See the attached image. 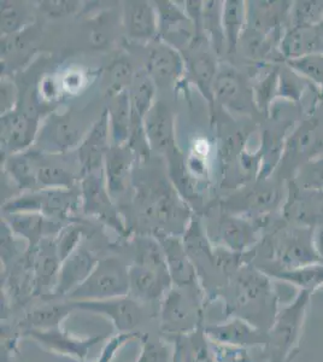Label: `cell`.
I'll return each instance as SVG.
<instances>
[{"label":"cell","instance_id":"cell-1","mask_svg":"<svg viewBox=\"0 0 323 362\" xmlns=\"http://www.w3.org/2000/svg\"><path fill=\"white\" fill-rule=\"evenodd\" d=\"M234 310L251 324L269 331L278 315V293L270 276L259 268L244 264L237 273Z\"/></svg>","mask_w":323,"mask_h":362},{"label":"cell","instance_id":"cell-2","mask_svg":"<svg viewBox=\"0 0 323 362\" xmlns=\"http://www.w3.org/2000/svg\"><path fill=\"white\" fill-rule=\"evenodd\" d=\"M312 293L299 290L295 300L278 310L268 331L269 343L264 348L268 362H292L298 355Z\"/></svg>","mask_w":323,"mask_h":362},{"label":"cell","instance_id":"cell-3","mask_svg":"<svg viewBox=\"0 0 323 362\" xmlns=\"http://www.w3.org/2000/svg\"><path fill=\"white\" fill-rule=\"evenodd\" d=\"M129 296V268L117 257L99 259L90 276L66 298L69 302Z\"/></svg>","mask_w":323,"mask_h":362},{"label":"cell","instance_id":"cell-4","mask_svg":"<svg viewBox=\"0 0 323 362\" xmlns=\"http://www.w3.org/2000/svg\"><path fill=\"white\" fill-rule=\"evenodd\" d=\"M201 298L196 286H175L165 293L160 308L162 329L186 336L201 327Z\"/></svg>","mask_w":323,"mask_h":362},{"label":"cell","instance_id":"cell-5","mask_svg":"<svg viewBox=\"0 0 323 362\" xmlns=\"http://www.w3.org/2000/svg\"><path fill=\"white\" fill-rule=\"evenodd\" d=\"M75 309L100 314L112 322L119 332L131 334L139 326L143 312L139 302L131 296L116 297L110 300L70 302Z\"/></svg>","mask_w":323,"mask_h":362},{"label":"cell","instance_id":"cell-6","mask_svg":"<svg viewBox=\"0 0 323 362\" xmlns=\"http://www.w3.org/2000/svg\"><path fill=\"white\" fill-rule=\"evenodd\" d=\"M204 332L210 341L223 346L264 349L269 343L268 331L259 329L240 317H233L225 322L208 326Z\"/></svg>","mask_w":323,"mask_h":362},{"label":"cell","instance_id":"cell-7","mask_svg":"<svg viewBox=\"0 0 323 362\" xmlns=\"http://www.w3.org/2000/svg\"><path fill=\"white\" fill-rule=\"evenodd\" d=\"M275 257L281 268L276 271H295L323 264L314 244V238L307 230H292L278 239Z\"/></svg>","mask_w":323,"mask_h":362},{"label":"cell","instance_id":"cell-8","mask_svg":"<svg viewBox=\"0 0 323 362\" xmlns=\"http://www.w3.org/2000/svg\"><path fill=\"white\" fill-rule=\"evenodd\" d=\"M160 39L176 49H189L196 37V28L187 13L172 1H155Z\"/></svg>","mask_w":323,"mask_h":362},{"label":"cell","instance_id":"cell-9","mask_svg":"<svg viewBox=\"0 0 323 362\" xmlns=\"http://www.w3.org/2000/svg\"><path fill=\"white\" fill-rule=\"evenodd\" d=\"M37 143L47 151H66L78 143L81 144L87 133L78 119L70 114L54 115L46 121L39 133Z\"/></svg>","mask_w":323,"mask_h":362},{"label":"cell","instance_id":"cell-10","mask_svg":"<svg viewBox=\"0 0 323 362\" xmlns=\"http://www.w3.org/2000/svg\"><path fill=\"white\" fill-rule=\"evenodd\" d=\"M186 64L179 49L158 40L150 47L146 57V71L158 86L168 87L182 76Z\"/></svg>","mask_w":323,"mask_h":362},{"label":"cell","instance_id":"cell-11","mask_svg":"<svg viewBox=\"0 0 323 362\" xmlns=\"http://www.w3.org/2000/svg\"><path fill=\"white\" fill-rule=\"evenodd\" d=\"M37 119L28 112H13L1 115V146L5 151L23 153L37 139Z\"/></svg>","mask_w":323,"mask_h":362},{"label":"cell","instance_id":"cell-12","mask_svg":"<svg viewBox=\"0 0 323 362\" xmlns=\"http://www.w3.org/2000/svg\"><path fill=\"white\" fill-rule=\"evenodd\" d=\"M25 334L34 341H39L46 349L76 358L78 361L86 360L90 350L104 339L102 336L90 338H78L58 327L52 329H27Z\"/></svg>","mask_w":323,"mask_h":362},{"label":"cell","instance_id":"cell-13","mask_svg":"<svg viewBox=\"0 0 323 362\" xmlns=\"http://www.w3.org/2000/svg\"><path fill=\"white\" fill-rule=\"evenodd\" d=\"M99 259L86 247H80L61 261L58 272L54 297H66L90 276Z\"/></svg>","mask_w":323,"mask_h":362},{"label":"cell","instance_id":"cell-14","mask_svg":"<svg viewBox=\"0 0 323 362\" xmlns=\"http://www.w3.org/2000/svg\"><path fill=\"white\" fill-rule=\"evenodd\" d=\"M172 278L168 271L134 264L129 267V296L138 300H155L163 298L172 288Z\"/></svg>","mask_w":323,"mask_h":362},{"label":"cell","instance_id":"cell-15","mask_svg":"<svg viewBox=\"0 0 323 362\" xmlns=\"http://www.w3.org/2000/svg\"><path fill=\"white\" fill-rule=\"evenodd\" d=\"M102 168L81 174L83 210L87 214L98 215L100 218L110 221L111 225H114L119 220L111 206V197L107 191V181L104 179L105 174Z\"/></svg>","mask_w":323,"mask_h":362},{"label":"cell","instance_id":"cell-16","mask_svg":"<svg viewBox=\"0 0 323 362\" xmlns=\"http://www.w3.org/2000/svg\"><path fill=\"white\" fill-rule=\"evenodd\" d=\"M187 51L189 54L184 59L186 69L189 70L193 83H196L205 98L213 105L215 102L213 83L218 73L216 59L209 49L203 47L201 39H194Z\"/></svg>","mask_w":323,"mask_h":362},{"label":"cell","instance_id":"cell-17","mask_svg":"<svg viewBox=\"0 0 323 362\" xmlns=\"http://www.w3.org/2000/svg\"><path fill=\"white\" fill-rule=\"evenodd\" d=\"M110 124L107 110L102 112V116L90 128L85 139L78 148V157L81 162V174L104 167V156L110 148Z\"/></svg>","mask_w":323,"mask_h":362},{"label":"cell","instance_id":"cell-18","mask_svg":"<svg viewBox=\"0 0 323 362\" xmlns=\"http://www.w3.org/2000/svg\"><path fill=\"white\" fill-rule=\"evenodd\" d=\"M143 129L148 146L158 153H167L174 148V119L162 100L155 102L143 117Z\"/></svg>","mask_w":323,"mask_h":362},{"label":"cell","instance_id":"cell-19","mask_svg":"<svg viewBox=\"0 0 323 362\" xmlns=\"http://www.w3.org/2000/svg\"><path fill=\"white\" fill-rule=\"evenodd\" d=\"M123 25L131 39H153L158 34V13L153 3L143 0L126 1L123 6Z\"/></svg>","mask_w":323,"mask_h":362},{"label":"cell","instance_id":"cell-20","mask_svg":"<svg viewBox=\"0 0 323 362\" xmlns=\"http://www.w3.org/2000/svg\"><path fill=\"white\" fill-rule=\"evenodd\" d=\"M163 247L169 276L175 286H196V271L182 240L172 235L158 239Z\"/></svg>","mask_w":323,"mask_h":362},{"label":"cell","instance_id":"cell-21","mask_svg":"<svg viewBox=\"0 0 323 362\" xmlns=\"http://www.w3.org/2000/svg\"><path fill=\"white\" fill-rule=\"evenodd\" d=\"M13 233L28 240L30 247H35L44 240V237L61 230L54 220L46 218L41 213H6L4 218Z\"/></svg>","mask_w":323,"mask_h":362},{"label":"cell","instance_id":"cell-22","mask_svg":"<svg viewBox=\"0 0 323 362\" xmlns=\"http://www.w3.org/2000/svg\"><path fill=\"white\" fill-rule=\"evenodd\" d=\"M135 153L129 145L110 146L104 156V174L111 198L124 192Z\"/></svg>","mask_w":323,"mask_h":362},{"label":"cell","instance_id":"cell-23","mask_svg":"<svg viewBox=\"0 0 323 362\" xmlns=\"http://www.w3.org/2000/svg\"><path fill=\"white\" fill-rule=\"evenodd\" d=\"M111 146L128 144L131 131V105L129 90H119L112 95L109 109Z\"/></svg>","mask_w":323,"mask_h":362},{"label":"cell","instance_id":"cell-24","mask_svg":"<svg viewBox=\"0 0 323 362\" xmlns=\"http://www.w3.org/2000/svg\"><path fill=\"white\" fill-rule=\"evenodd\" d=\"M218 235L223 247L235 252L245 254L256 243V230L245 220L225 216L218 225Z\"/></svg>","mask_w":323,"mask_h":362},{"label":"cell","instance_id":"cell-25","mask_svg":"<svg viewBox=\"0 0 323 362\" xmlns=\"http://www.w3.org/2000/svg\"><path fill=\"white\" fill-rule=\"evenodd\" d=\"M34 261L37 290H51L54 293L61 261L58 256L56 240H42Z\"/></svg>","mask_w":323,"mask_h":362},{"label":"cell","instance_id":"cell-26","mask_svg":"<svg viewBox=\"0 0 323 362\" xmlns=\"http://www.w3.org/2000/svg\"><path fill=\"white\" fill-rule=\"evenodd\" d=\"M213 97L225 107L237 110L245 107V88L237 71L228 68L218 70L213 83Z\"/></svg>","mask_w":323,"mask_h":362},{"label":"cell","instance_id":"cell-27","mask_svg":"<svg viewBox=\"0 0 323 362\" xmlns=\"http://www.w3.org/2000/svg\"><path fill=\"white\" fill-rule=\"evenodd\" d=\"M39 165L37 151L27 150L8 157L5 168L22 189H30L37 182Z\"/></svg>","mask_w":323,"mask_h":362},{"label":"cell","instance_id":"cell-28","mask_svg":"<svg viewBox=\"0 0 323 362\" xmlns=\"http://www.w3.org/2000/svg\"><path fill=\"white\" fill-rule=\"evenodd\" d=\"M75 309L71 303L49 305L30 310L23 320L27 329H52L61 327V322Z\"/></svg>","mask_w":323,"mask_h":362},{"label":"cell","instance_id":"cell-29","mask_svg":"<svg viewBox=\"0 0 323 362\" xmlns=\"http://www.w3.org/2000/svg\"><path fill=\"white\" fill-rule=\"evenodd\" d=\"M319 44V32L314 25H297L287 34L283 49L287 57H300L311 54Z\"/></svg>","mask_w":323,"mask_h":362},{"label":"cell","instance_id":"cell-30","mask_svg":"<svg viewBox=\"0 0 323 362\" xmlns=\"http://www.w3.org/2000/svg\"><path fill=\"white\" fill-rule=\"evenodd\" d=\"M176 343L180 346L184 362H216L203 327L196 329L192 334L181 336L180 341Z\"/></svg>","mask_w":323,"mask_h":362},{"label":"cell","instance_id":"cell-31","mask_svg":"<svg viewBox=\"0 0 323 362\" xmlns=\"http://www.w3.org/2000/svg\"><path fill=\"white\" fill-rule=\"evenodd\" d=\"M244 23V3L237 0H228L222 5V27L229 54L237 49V40Z\"/></svg>","mask_w":323,"mask_h":362},{"label":"cell","instance_id":"cell-32","mask_svg":"<svg viewBox=\"0 0 323 362\" xmlns=\"http://www.w3.org/2000/svg\"><path fill=\"white\" fill-rule=\"evenodd\" d=\"M140 353L135 362H172L175 354V344L172 346L163 338L151 334H141Z\"/></svg>","mask_w":323,"mask_h":362},{"label":"cell","instance_id":"cell-33","mask_svg":"<svg viewBox=\"0 0 323 362\" xmlns=\"http://www.w3.org/2000/svg\"><path fill=\"white\" fill-rule=\"evenodd\" d=\"M153 97H155V83L148 75V76L141 75L136 81L133 83L129 92L131 116L143 121V117L155 103Z\"/></svg>","mask_w":323,"mask_h":362},{"label":"cell","instance_id":"cell-34","mask_svg":"<svg viewBox=\"0 0 323 362\" xmlns=\"http://www.w3.org/2000/svg\"><path fill=\"white\" fill-rule=\"evenodd\" d=\"M134 264L168 271L163 247L158 239L152 237H140L136 239V259Z\"/></svg>","mask_w":323,"mask_h":362},{"label":"cell","instance_id":"cell-35","mask_svg":"<svg viewBox=\"0 0 323 362\" xmlns=\"http://www.w3.org/2000/svg\"><path fill=\"white\" fill-rule=\"evenodd\" d=\"M1 13H0V25L1 34L4 37H11L22 32L29 23L28 11L23 5L15 1H1Z\"/></svg>","mask_w":323,"mask_h":362},{"label":"cell","instance_id":"cell-36","mask_svg":"<svg viewBox=\"0 0 323 362\" xmlns=\"http://www.w3.org/2000/svg\"><path fill=\"white\" fill-rule=\"evenodd\" d=\"M75 177L71 172L58 165H39L37 169V184L42 189H68L74 184Z\"/></svg>","mask_w":323,"mask_h":362},{"label":"cell","instance_id":"cell-37","mask_svg":"<svg viewBox=\"0 0 323 362\" xmlns=\"http://www.w3.org/2000/svg\"><path fill=\"white\" fill-rule=\"evenodd\" d=\"M184 247L189 252V255H204L208 259H213V250H211L209 244L206 242L201 227L196 223H193L186 232L184 239Z\"/></svg>","mask_w":323,"mask_h":362},{"label":"cell","instance_id":"cell-38","mask_svg":"<svg viewBox=\"0 0 323 362\" xmlns=\"http://www.w3.org/2000/svg\"><path fill=\"white\" fill-rule=\"evenodd\" d=\"M82 235H83V230L81 226L66 227L64 230H61L59 237L56 240L58 256L61 261H64L71 252H74L78 247H80Z\"/></svg>","mask_w":323,"mask_h":362},{"label":"cell","instance_id":"cell-39","mask_svg":"<svg viewBox=\"0 0 323 362\" xmlns=\"http://www.w3.org/2000/svg\"><path fill=\"white\" fill-rule=\"evenodd\" d=\"M213 358L216 362H252L249 351L245 348L223 346L210 341Z\"/></svg>","mask_w":323,"mask_h":362},{"label":"cell","instance_id":"cell-40","mask_svg":"<svg viewBox=\"0 0 323 362\" xmlns=\"http://www.w3.org/2000/svg\"><path fill=\"white\" fill-rule=\"evenodd\" d=\"M40 10L46 16L57 18V17L69 16L78 13L81 8L80 1H69V0H52V1H41Z\"/></svg>","mask_w":323,"mask_h":362},{"label":"cell","instance_id":"cell-41","mask_svg":"<svg viewBox=\"0 0 323 362\" xmlns=\"http://www.w3.org/2000/svg\"><path fill=\"white\" fill-rule=\"evenodd\" d=\"M138 337L134 332L131 334H122L119 332L114 337L111 338L110 341L105 343V346H102V353L99 356L98 360L95 362H112L114 358V355L122 348L128 341H131L133 338Z\"/></svg>","mask_w":323,"mask_h":362},{"label":"cell","instance_id":"cell-42","mask_svg":"<svg viewBox=\"0 0 323 362\" xmlns=\"http://www.w3.org/2000/svg\"><path fill=\"white\" fill-rule=\"evenodd\" d=\"M293 66L304 71V74L315 78L319 83H323V59L322 58L310 56V57L299 58L293 61Z\"/></svg>","mask_w":323,"mask_h":362},{"label":"cell","instance_id":"cell-43","mask_svg":"<svg viewBox=\"0 0 323 362\" xmlns=\"http://www.w3.org/2000/svg\"><path fill=\"white\" fill-rule=\"evenodd\" d=\"M131 75H133V73H131L129 63L124 62V61H119V62L112 64V66H111V76H112V80H114V85H112V87L114 88V93H117L119 90H126L124 88L126 83H133Z\"/></svg>","mask_w":323,"mask_h":362},{"label":"cell","instance_id":"cell-44","mask_svg":"<svg viewBox=\"0 0 323 362\" xmlns=\"http://www.w3.org/2000/svg\"><path fill=\"white\" fill-rule=\"evenodd\" d=\"M17 90L13 83L1 80V115L13 112L16 105Z\"/></svg>","mask_w":323,"mask_h":362},{"label":"cell","instance_id":"cell-45","mask_svg":"<svg viewBox=\"0 0 323 362\" xmlns=\"http://www.w3.org/2000/svg\"><path fill=\"white\" fill-rule=\"evenodd\" d=\"M314 244H315V249L316 251H317V254H319V257H321L323 261V227L322 228H319V230L316 232V235H314Z\"/></svg>","mask_w":323,"mask_h":362},{"label":"cell","instance_id":"cell-46","mask_svg":"<svg viewBox=\"0 0 323 362\" xmlns=\"http://www.w3.org/2000/svg\"><path fill=\"white\" fill-rule=\"evenodd\" d=\"M189 168L192 170L194 174H201L204 172V165L199 158L192 157L189 162Z\"/></svg>","mask_w":323,"mask_h":362},{"label":"cell","instance_id":"cell-47","mask_svg":"<svg viewBox=\"0 0 323 362\" xmlns=\"http://www.w3.org/2000/svg\"><path fill=\"white\" fill-rule=\"evenodd\" d=\"M175 346V354H174L172 362H184V358H182V355H181L180 346H179L177 343H176Z\"/></svg>","mask_w":323,"mask_h":362}]
</instances>
